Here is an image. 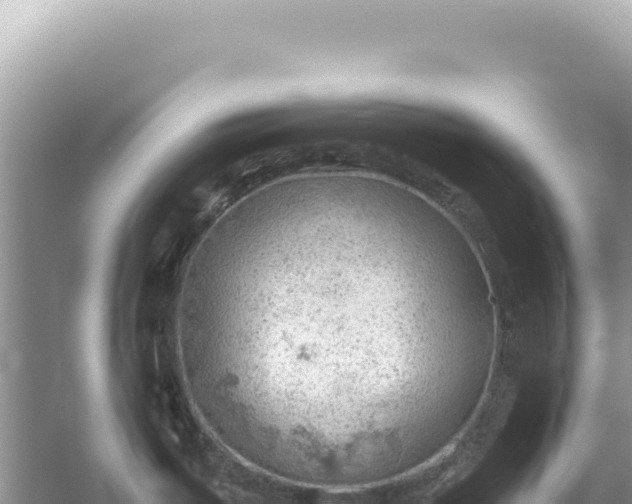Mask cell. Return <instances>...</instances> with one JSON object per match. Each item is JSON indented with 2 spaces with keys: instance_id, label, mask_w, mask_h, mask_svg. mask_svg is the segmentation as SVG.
Segmentation results:
<instances>
[{
  "instance_id": "cell-1",
  "label": "cell",
  "mask_w": 632,
  "mask_h": 504,
  "mask_svg": "<svg viewBox=\"0 0 632 504\" xmlns=\"http://www.w3.org/2000/svg\"><path fill=\"white\" fill-rule=\"evenodd\" d=\"M403 247L378 227L230 284L210 397L245 464L330 490L385 484L410 468L422 369Z\"/></svg>"
}]
</instances>
